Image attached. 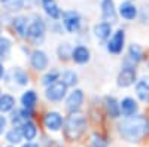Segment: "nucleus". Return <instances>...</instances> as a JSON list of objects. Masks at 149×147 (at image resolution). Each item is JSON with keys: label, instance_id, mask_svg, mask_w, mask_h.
Masks as SVG:
<instances>
[{"label": "nucleus", "instance_id": "nucleus-1", "mask_svg": "<svg viewBox=\"0 0 149 147\" xmlns=\"http://www.w3.org/2000/svg\"><path fill=\"white\" fill-rule=\"evenodd\" d=\"M118 132L128 143H140L149 135V117L142 115L125 117L118 125Z\"/></svg>", "mask_w": 149, "mask_h": 147}, {"label": "nucleus", "instance_id": "nucleus-2", "mask_svg": "<svg viewBox=\"0 0 149 147\" xmlns=\"http://www.w3.org/2000/svg\"><path fill=\"white\" fill-rule=\"evenodd\" d=\"M64 138L67 141H78L86 132V117L81 113H73L64 120Z\"/></svg>", "mask_w": 149, "mask_h": 147}, {"label": "nucleus", "instance_id": "nucleus-3", "mask_svg": "<svg viewBox=\"0 0 149 147\" xmlns=\"http://www.w3.org/2000/svg\"><path fill=\"white\" fill-rule=\"evenodd\" d=\"M43 126L49 132H58L64 126V119L58 112H48L43 116Z\"/></svg>", "mask_w": 149, "mask_h": 147}, {"label": "nucleus", "instance_id": "nucleus-4", "mask_svg": "<svg viewBox=\"0 0 149 147\" xmlns=\"http://www.w3.org/2000/svg\"><path fill=\"white\" fill-rule=\"evenodd\" d=\"M46 31V26L42 18L39 17H34L33 21L29 22V33H27V37L33 39V40H42L43 36Z\"/></svg>", "mask_w": 149, "mask_h": 147}, {"label": "nucleus", "instance_id": "nucleus-5", "mask_svg": "<svg viewBox=\"0 0 149 147\" xmlns=\"http://www.w3.org/2000/svg\"><path fill=\"white\" fill-rule=\"evenodd\" d=\"M61 18H63V26L69 33H76L81 27V17L78 12L74 10H67L61 14Z\"/></svg>", "mask_w": 149, "mask_h": 147}, {"label": "nucleus", "instance_id": "nucleus-6", "mask_svg": "<svg viewBox=\"0 0 149 147\" xmlns=\"http://www.w3.org/2000/svg\"><path fill=\"white\" fill-rule=\"evenodd\" d=\"M66 92H67V86L60 80V82L52 83L51 86H48L45 95L49 101H61L66 97Z\"/></svg>", "mask_w": 149, "mask_h": 147}, {"label": "nucleus", "instance_id": "nucleus-7", "mask_svg": "<svg viewBox=\"0 0 149 147\" xmlns=\"http://www.w3.org/2000/svg\"><path fill=\"white\" fill-rule=\"evenodd\" d=\"M84 103V92L81 89H74L66 100V108L67 112H70V115L78 113Z\"/></svg>", "mask_w": 149, "mask_h": 147}, {"label": "nucleus", "instance_id": "nucleus-8", "mask_svg": "<svg viewBox=\"0 0 149 147\" xmlns=\"http://www.w3.org/2000/svg\"><path fill=\"white\" fill-rule=\"evenodd\" d=\"M124 42H125V33H124V30L115 31L107 43V51L112 54H119L124 48Z\"/></svg>", "mask_w": 149, "mask_h": 147}, {"label": "nucleus", "instance_id": "nucleus-9", "mask_svg": "<svg viewBox=\"0 0 149 147\" xmlns=\"http://www.w3.org/2000/svg\"><path fill=\"white\" fill-rule=\"evenodd\" d=\"M136 82V70L133 67H124L118 75V86L127 88Z\"/></svg>", "mask_w": 149, "mask_h": 147}, {"label": "nucleus", "instance_id": "nucleus-10", "mask_svg": "<svg viewBox=\"0 0 149 147\" xmlns=\"http://www.w3.org/2000/svg\"><path fill=\"white\" fill-rule=\"evenodd\" d=\"M102 14H103V19L109 24L116 21V10H115L113 0H102Z\"/></svg>", "mask_w": 149, "mask_h": 147}, {"label": "nucleus", "instance_id": "nucleus-11", "mask_svg": "<svg viewBox=\"0 0 149 147\" xmlns=\"http://www.w3.org/2000/svg\"><path fill=\"white\" fill-rule=\"evenodd\" d=\"M30 63H31V67L37 71H42L48 67V57L43 51H34L31 54V58H30Z\"/></svg>", "mask_w": 149, "mask_h": 147}, {"label": "nucleus", "instance_id": "nucleus-12", "mask_svg": "<svg viewBox=\"0 0 149 147\" xmlns=\"http://www.w3.org/2000/svg\"><path fill=\"white\" fill-rule=\"evenodd\" d=\"M19 131L22 134V138L26 140V141H33L37 137V134H39L36 124H34V122H31V120L24 122V124L19 126Z\"/></svg>", "mask_w": 149, "mask_h": 147}, {"label": "nucleus", "instance_id": "nucleus-13", "mask_svg": "<svg viewBox=\"0 0 149 147\" xmlns=\"http://www.w3.org/2000/svg\"><path fill=\"white\" fill-rule=\"evenodd\" d=\"M119 106H121V113L125 116V117H131V116H134L136 113H137V108H139L137 103H136L133 98H130V97L124 98Z\"/></svg>", "mask_w": 149, "mask_h": 147}, {"label": "nucleus", "instance_id": "nucleus-14", "mask_svg": "<svg viewBox=\"0 0 149 147\" xmlns=\"http://www.w3.org/2000/svg\"><path fill=\"white\" fill-rule=\"evenodd\" d=\"M104 107H106V112H107V116H109V117H112V119L119 117V115H121V106L118 104L116 98H113V97H106Z\"/></svg>", "mask_w": 149, "mask_h": 147}, {"label": "nucleus", "instance_id": "nucleus-15", "mask_svg": "<svg viewBox=\"0 0 149 147\" xmlns=\"http://www.w3.org/2000/svg\"><path fill=\"white\" fill-rule=\"evenodd\" d=\"M119 15L124 18V19H134L137 17V8H136L131 2H122L119 5Z\"/></svg>", "mask_w": 149, "mask_h": 147}, {"label": "nucleus", "instance_id": "nucleus-16", "mask_svg": "<svg viewBox=\"0 0 149 147\" xmlns=\"http://www.w3.org/2000/svg\"><path fill=\"white\" fill-rule=\"evenodd\" d=\"M72 59L78 64H85L90 61V51L85 46H76L72 52Z\"/></svg>", "mask_w": 149, "mask_h": 147}, {"label": "nucleus", "instance_id": "nucleus-17", "mask_svg": "<svg viewBox=\"0 0 149 147\" xmlns=\"http://www.w3.org/2000/svg\"><path fill=\"white\" fill-rule=\"evenodd\" d=\"M12 26H14L15 31L21 36V37H27L29 33V19L24 17H18L12 19Z\"/></svg>", "mask_w": 149, "mask_h": 147}, {"label": "nucleus", "instance_id": "nucleus-18", "mask_svg": "<svg viewBox=\"0 0 149 147\" xmlns=\"http://www.w3.org/2000/svg\"><path fill=\"white\" fill-rule=\"evenodd\" d=\"M5 140L8 141L9 146H18V144H21V141L24 138H22V134H21L19 128H10L5 134Z\"/></svg>", "mask_w": 149, "mask_h": 147}, {"label": "nucleus", "instance_id": "nucleus-19", "mask_svg": "<svg viewBox=\"0 0 149 147\" xmlns=\"http://www.w3.org/2000/svg\"><path fill=\"white\" fill-rule=\"evenodd\" d=\"M42 5H43L45 12L52 19H58L61 17V10H60V8L57 6V3L54 2V0H42Z\"/></svg>", "mask_w": 149, "mask_h": 147}, {"label": "nucleus", "instance_id": "nucleus-20", "mask_svg": "<svg viewBox=\"0 0 149 147\" xmlns=\"http://www.w3.org/2000/svg\"><path fill=\"white\" fill-rule=\"evenodd\" d=\"M21 103H22V107L24 108H29V110H33L36 103H37V94L34 91H27L24 92L22 97H21Z\"/></svg>", "mask_w": 149, "mask_h": 147}, {"label": "nucleus", "instance_id": "nucleus-21", "mask_svg": "<svg viewBox=\"0 0 149 147\" xmlns=\"http://www.w3.org/2000/svg\"><path fill=\"white\" fill-rule=\"evenodd\" d=\"M110 33H112V26L109 22H100V24H97V26L94 27V34L97 36L98 39H107L110 37Z\"/></svg>", "mask_w": 149, "mask_h": 147}, {"label": "nucleus", "instance_id": "nucleus-22", "mask_svg": "<svg viewBox=\"0 0 149 147\" xmlns=\"http://www.w3.org/2000/svg\"><path fill=\"white\" fill-rule=\"evenodd\" d=\"M14 107H15V98L12 95L3 94L0 97V112L2 113L10 112V110H14Z\"/></svg>", "mask_w": 149, "mask_h": 147}, {"label": "nucleus", "instance_id": "nucleus-23", "mask_svg": "<svg viewBox=\"0 0 149 147\" xmlns=\"http://www.w3.org/2000/svg\"><path fill=\"white\" fill-rule=\"evenodd\" d=\"M136 92H137V97L142 101H148L149 100V80L143 79V80L137 82V85H136Z\"/></svg>", "mask_w": 149, "mask_h": 147}, {"label": "nucleus", "instance_id": "nucleus-24", "mask_svg": "<svg viewBox=\"0 0 149 147\" xmlns=\"http://www.w3.org/2000/svg\"><path fill=\"white\" fill-rule=\"evenodd\" d=\"M61 82H63L66 86H73V85L78 82V75L72 70H67L61 75Z\"/></svg>", "mask_w": 149, "mask_h": 147}, {"label": "nucleus", "instance_id": "nucleus-25", "mask_svg": "<svg viewBox=\"0 0 149 147\" xmlns=\"http://www.w3.org/2000/svg\"><path fill=\"white\" fill-rule=\"evenodd\" d=\"M12 75H14V79L18 85H27L29 83V76H27V73L24 71L22 68H15L14 71H12Z\"/></svg>", "mask_w": 149, "mask_h": 147}, {"label": "nucleus", "instance_id": "nucleus-26", "mask_svg": "<svg viewBox=\"0 0 149 147\" xmlns=\"http://www.w3.org/2000/svg\"><path fill=\"white\" fill-rule=\"evenodd\" d=\"M128 57L134 61V63H139V61L142 59V57H143L140 46L139 45H131L130 49H128Z\"/></svg>", "mask_w": 149, "mask_h": 147}, {"label": "nucleus", "instance_id": "nucleus-27", "mask_svg": "<svg viewBox=\"0 0 149 147\" xmlns=\"http://www.w3.org/2000/svg\"><path fill=\"white\" fill-rule=\"evenodd\" d=\"M109 141L102 135V134H94L93 138H91V144L90 147H107Z\"/></svg>", "mask_w": 149, "mask_h": 147}, {"label": "nucleus", "instance_id": "nucleus-28", "mask_svg": "<svg viewBox=\"0 0 149 147\" xmlns=\"http://www.w3.org/2000/svg\"><path fill=\"white\" fill-rule=\"evenodd\" d=\"M58 77H60V73H58L57 70H52V71L46 73V75L43 76L42 83H43V85H46V86H51L52 83H55V82H57V79H58Z\"/></svg>", "mask_w": 149, "mask_h": 147}, {"label": "nucleus", "instance_id": "nucleus-29", "mask_svg": "<svg viewBox=\"0 0 149 147\" xmlns=\"http://www.w3.org/2000/svg\"><path fill=\"white\" fill-rule=\"evenodd\" d=\"M10 51V40L6 37H0V58H6Z\"/></svg>", "mask_w": 149, "mask_h": 147}, {"label": "nucleus", "instance_id": "nucleus-30", "mask_svg": "<svg viewBox=\"0 0 149 147\" xmlns=\"http://www.w3.org/2000/svg\"><path fill=\"white\" fill-rule=\"evenodd\" d=\"M72 52H73V49H70L69 43H61L58 46V57L61 59H66L67 57H72Z\"/></svg>", "mask_w": 149, "mask_h": 147}, {"label": "nucleus", "instance_id": "nucleus-31", "mask_svg": "<svg viewBox=\"0 0 149 147\" xmlns=\"http://www.w3.org/2000/svg\"><path fill=\"white\" fill-rule=\"evenodd\" d=\"M24 3H26V0H9V2H6L5 5L12 10H18V9H21L24 6Z\"/></svg>", "mask_w": 149, "mask_h": 147}, {"label": "nucleus", "instance_id": "nucleus-32", "mask_svg": "<svg viewBox=\"0 0 149 147\" xmlns=\"http://www.w3.org/2000/svg\"><path fill=\"white\" fill-rule=\"evenodd\" d=\"M140 19L145 24H149V3L142 8V10H140Z\"/></svg>", "mask_w": 149, "mask_h": 147}, {"label": "nucleus", "instance_id": "nucleus-33", "mask_svg": "<svg viewBox=\"0 0 149 147\" xmlns=\"http://www.w3.org/2000/svg\"><path fill=\"white\" fill-rule=\"evenodd\" d=\"M6 125H8V120L5 116H0V135L6 134Z\"/></svg>", "mask_w": 149, "mask_h": 147}, {"label": "nucleus", "instance_id": "nucleus-34", "mask_svg": "<svg viewBox=\"0 0 149 147\" xmlns=\"http://www.w3.org/2000/svg\"><path fill=\"white\" fill-rule=\"evenodd\" d=\"M43 147H61V144H60V143H57L55 140H51V141H46Z\"/></svg>", "mask_w": 149, "mask_h": 147}, {"label": "nucleus", "instance_id": "nucleus-35", "mask_svg": "<svg viewBox=\"0 0 149 147\" xmlns=\"http://www.w3.org/2000/svg\"><path fill=\"white\" fill-rule=\"evenodd\" d=\"M21 147H40L39 144H37L36 141H26V143H22Z\"/></svg>", "mask_w": 149, "mask_h": 147}, {"label": "nucleus", "instance_id": "nucleus-36", "mask_svg": "<svg viewBox=\"0 0 149 147\" xmlns=\"http://www.w3.org/2000/svg\"><path fill=\"white\" fill-rule=\"evenodd\" d=\"M3 73H5V68H3V64L0 63V79L3 77Z\"/></svg>", "mask_w": 149, "mask_h": 147}, {"label": "nucleus", "instance_id": "nucleus-37", "mask_svg": "<svg viewBox=\"0 0 149 147\" xmlns=\"http://www.w3.org/2000/svg\"><path fill=\"white\" fill-rule=\"evenodd\" d=\"M2 2H3V3H6V2H9V0H2Z\"/></svg>", "mask_w": 149, "mask_h": 147}, {"label": "nucleus", "instance_id": "nucleus-38", "mask_svg": "<svg viewBox=\"0 0 149 147\" xmlns=\"http://www.w3.org/2000/svg\"><path fill=\"white\" fill-rule=\"evenodd\" d=\"M6 147H15V146H9V144H8V146H6Z\"/></svg>", "mask_w": 149, "mask_h": 147}, {"label": "nucleus", "instance_id": "nucleus-39", "mask_svg": "<svg viewBox=\"0 0 149 147\" xmlns=\"http://www.w3.org/2000/svg\"><path fill=\"white\" fill-rule=\"evenodd\" d=\"M0 97H2V95H0Z\"/></svg>", "mask_w": 149, "mask_h": 147}]
</instances>
